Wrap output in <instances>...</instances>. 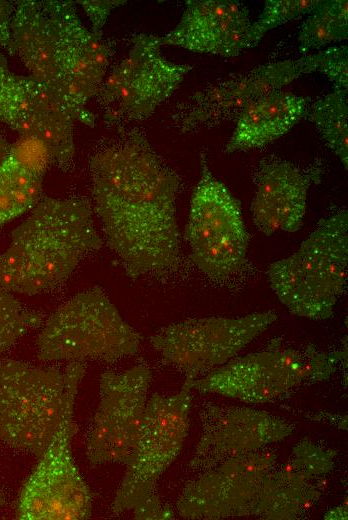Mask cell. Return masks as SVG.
I'll use <instances>...</instances> for the list:
<instances>
[{"label":"cell","mask_w":348,"mask_h":520,"mask_svg":"<svg viewBox=\"0 0 348 520\" xmlns=\"http://www.w3.org/2000/svg\"><path fill=\"white\" fill-rule=\"evenodd\" d=\"M14 54L30 76L45 85L73 114L94 127L87 108L106 77L115 42L97 35L79 17L75 2L19 0L11 20Z\"/></svg>","instance_id":"cell-2"},{"label":"cell","mask_w":348,"mask_h":520,"mask_svg":"<svg viewBox=\"0 0 348 520\" xmlns=\"http://www.w3.org/2000/svg\"><path fill=\"white\" fill-rule=\"evenodd\" d=\"M141 340L104 290L94 286L72 296L44 320L35 346L42 362L112 364L135 355Z\"/></svg>","instance_id":"cell-7"},{"label":"cell","mask_w":348,"mask_h":520,"mask_svg":"<svg viewBox=\"0 0 348 520\" xmlns=\"http://www.w3.org/2000/svg\"><path fill=\"white\" fill-rule=\"evenodd\" d=\"M11 144L7 141L0 130V164L8 157L11 151Z\"/></svg>","instance_id":"cell-29"},{"label":"cell","mask_w":348,"mask_h":520,"mask_svg":"<svg viewBox=\"0 0 348 520\" xmlns=\"http://www.w3.org/2000/svg\"><path fill=\"white\" fill-rule=\"evenodd\" d=\"M203 434L190 466L204 471L289 436L293 427L265 411L207 407L202 413Z\"/></svg>","instance_id":"cell-18"},{"label":"cell","mask_w":348,"mask_h":520,"mask_svg":"<svg viewBox=\"0 0 348 520\" xmlns=\"http://www.w3.org/2000/svg\"><path fill=\"white\" fill-rule=\"evenodd\" d=\"M275 459L274 454L258 450L204 470L184 487L177 502L179 515L187 519L256 515L263 482Z\"/></svg>","instance_id":"cell-14"},{"label":"cell","mask_w":348,"mask_h":520,"mask_svg":"<svg viewBox=\"0 0 348 520\" xmlns=\"http://www.w3.org/2000/svg\"><path fill=\"white\" fill-rule=\"evenodd\" d=\"M191 384L146 403L138 442L111 505L114 515L132 510L135 519H172L174 513L157 496L156 484L179 455L189 427Z\"/></svg>","instance_id":"cell-6"},{"label":"cell","mask_w":348,"mask_h":520,"mask_svg":"<svg viewBox=\"0 0 348 520\" xmlns=\"http://www.w3.org/2000/svg\"><path fill=\"white\" fill-rule=\"evenodd\" d=\"M318 0H267L258 19L252 23L255 46L271 29L309 14Z\"/></svg>","instance_id":"cell-26"},{"label":"cell","mask_w":348,"mask_h":520,"mask_svg":"<svg viewBox=\"0 0 348 520\" xmlns=\"http://www.w3.org/2000/svg\"><path fill=\"white\" fill-rule=\"evenodd\" d=\"M319 164L302 168L275 155L261 159L253 173L252 220L264 235L296 232L302 224L311 184L320 179Z\"/></svg>","instance_id":"cell-17"},{"label":"cell","mask_w":348,"mask_h":520,"mask_svg":"<svg viewBox=\"0 0 348 520\" xmlns=\"http://www.w3.org/2000/svg\"><path fill=\"white\" fill-rule=\"evenodd\" d=\"M348 90L334 89L309 105L306 117L327 147L348 168Z\"/></svg>","instance_id":"cell-22"},{"label":"cell","mask_w":348,"mask_h":520,"mask_svg":"<svg viewBox=\"0 0 348 520\" xmlns=\"http://www.w3.org/2000/svg\"><path fill=\"white\" fill-rule=\"evenodd\" d=\"M299 351L282 348L281 340L273 339L264 350L234 357L190 381L191 388L201 393H217L256 404L281 399L294 387L302 385L290 369Z\"/></svg>","instance_id":"cell-16"},{"label":"cell","mask_w":348,"mask_h":520,"mask_svg":"<svg viewBox=\"0 0 348 520\" xmlns=\"http://www.w3.org/2000/svg\"><path fill=\"white\" fill-rule=\"evenodd\" d=\"M76 433L74 413H71L20 490L19 519L82 520L90 517L92 494L72 456L71 443Z\"/></svg>","instance_id":"cell-13"},{"label":"cell","mask_w":348,"mask_h":520,"mask_svg":"<svg viewBox=\"0 0 348 520\" xmlns=\"http://www.w3.org/2000/svg\"><path fill=\"white\" fill-rule=\"evenodd\" d=\"M101 247L87 199L43 197L0 254V286L29 296L50 292Z\"/></svg>","instance_id":"cell-3"},{"label":"cell","mask_w":348,"mask_h":520,"mask_svg":"<svg viewBox=\"0 0 348 520\" xmlns=\"http://www.w3.org/2000/svg\"><path fill=\"white\" fill-rule=\"evenodd\" d=\"M159 36H132L127 55L104 78L95 99L109 127L150 117L180 86L192 66L168 60Z\"/></svg>","instance_id":"cell-9"},{"label":"cell","mask_w":348,"mask_h":520,"mask_svg":"<svg viewBox=\"0 0 348 520\" xmlns=\"http://www.w3.org/2000/svg\"><path fill=\"white\" fill-rule=\"evenodd\" d=\"M89 169L94 211L126 275L163 278L176 272L179 175L140 130L126 126L91 156Z\"/></svg>","instance_id":"cell-1"},{"label":"cell","mask_w":348,"mask_h":520,"mask_svg":"<svg viewBox=\"0 0 348 520\" xmlns=\"http://www.w3.org/2000/svg\"><path fill=\"white\" fill-rule=\"evenodd\" d=\"M45 316L22 304L0 286V355L13 347L30 330L39 329Z\"/></svg>","instance_id":"cell-24"},{"label":"cell","mask_w":348,"mask_h":520,"mask_svg":"<svg viewBox=\"0 0 348 520\" xmlns=\"http://www.w3.org/2000/svg\"><path fill=\"white\" fill-rule=\"evenodd\" d=\"M310 99L286 91L270 92L249 104L236 119L226 153L261 148L290 131L306 116Z\"/></svg>","instance_id":"cell-20"},{"label":"cell","mask_w":348,"mask_h":520,"mask_svg":"<svg viewBox=\"0 0 348 520\" xmlns=\"http://www.w3.org/2000/svg\"><path fill=\"white\" fill-rule=\"evenodd\" d=\"M347 37V0H318L300 26L298 51L305 55Z\"/></svg>","instance_id":"cell-23"},{"label":"cell","mask_w":348,"mask_h":520,"mask_svg":"<svg viewBox=\"0 0 348 520\" xmlns=\"http://www.w3.org/2000/svg\"><path fill=\"white\" fill-rule=\"evenodd\" d=\"M76 3L80 4L85 11L90 24L91 30L97 35L103 36V27L107 21L111 11L126 3L124 0H79Z\"/></svg>","instance_id":"cell-27"},{"label":"cell","mask_w":348,"mask_h":520,"mask_svg":"<svg viewBox=\"0 0 348 520\" xmlns=\"http://www.w3.org/2000/svg\"><path fill=\"white\" fill-rule=\"evenodd\" d=\"M247 7L236 0H188L178 24L159 36L161 45L224 57L254 47Z\"/></svg>","instance_id":"cell-19"},{"label":"cell","mask_w":348,"mask_h":520,"mask_svg":"<svg viewBox=\"0 0 348 520\" xmlns=\"http://www.w3.org/2000/svg\"><path fill=\"white\" fill-rule=\"evenodd\" d=\"M75 118L41 82L13 72L0 54V122L20 139L39 145L50 166L67 172L73 166Z\"/></svg>","instance_id":"cell-11"},{"label":"cell","mask_w":348,"mask_h":520,"mask_svg":"<svg viewBox=\"0 0 348 520\" xmlns=\"http://www.w3.org/2000/svg\"><path fill=\"white\" fill-rule=\"evenodd\" d=\"M302 74L320 72L333 84L334 89L348 90V48L332 46L315 54L297 59Z\"/></svg>","instance_id":"cell-25"},{"label":"cell","mask_w":348,"mask_h":520,"mask_svg":"<svg viewBox=\"0 0 348 520\" xmlns=\"http://www.w3.org/2000/svg\"><path fill=\"white\" fill-rule=\"evenodd\" d=\"M5 497L3 496L2 492L0 491V507H2L5 504Z\"/></svg>","instance_id":"cell-30"},{"label":"cell","mask_w":348,"mask_h":520,"mask_svg":"<svg viewBox=\"0 0 348 520\" xmlns=\"http://www.w3.org/2000/svg\"><path fill=\"white\" fill-rule=\"evenodd\" d=\"M152 374L145 364L122 372L106 371L99 380V403L86 440L91 467L128 465L143 423Z\"/></svg>","instance_id":"cell-12"},{"label":"cell","mask_w":348,"mask_h":520,"mask_svg":"<svg viewBox=\"0 0 348 520\" xmlns=\"http://www.w3.org/2000/svg\"><path fill=\"white\" fill-rule=\"evenodd\" d=\"M348 214L322 218L292 255L267 269L269 284L287 309L301 317L327 319L347 285Z\"/></svg>","instance_id":"cell-5"},{"label":"cell","mask_w":348,"mask_h":520,"mask_svg":"<svg viewBox=\"0 0 348 520\" xmlns=\"http://www.w3.org/2000/svg\"><path fill=\"white\" fill-rule=\"evenodd\" d=\"M85 363L53 366L0 357V439L39 458L65 418L74 413Z\"/></svg>","instance_id":"cell-4"},{"label":"cell","mask_w":348,"mask_h":520,"mask_svg":"<svg viewBox=\"0 0 348 520\" xmlns=\"http://www.w3.org/2000/svg\"><path fill=\"white\" fill-rule=\"evenodd\" d=\"M276 320L273 311L187 319L161 328L150 343L163 363L193 381L233 359Z\"/></svg>","instance_id":"cell-10"},{"label":"cell","mask_w":348,"mask_h":520,"mask_svg":"<svg viewBox=\"0 0 348 520\" xmlns=\"http://www.w3.org/2000/svg\"><path fill=\"white\" fill-rule=\"evenodd\" d=\"M42 179L43 175L25 167L12 154L0 164V230L39 202Z\"/></svg>","instance_id":"cell-21"},{"label":"cell","mask_w":348,"mask_h":520,"mask_svg":"<svg viewBox=\"0 0 348 520\" xmlns=\"http://www.w3.org/2000/svg\"><path fill=\"white\" fill-rule=\"evenodd\" d=\"M200 164L184 236L195 266L209 278L227 280L245 267L250 237L239 201L213 175L204 153Z\"/></svg>","instance_id":"cell-8"},{"label":"cell","mask_w":348,"mask_h":520,"mask_svg":"<svg viewBox=\"0 0 348 520\" xmlns=\"http://www.w3.org/2000/svg\"><path fill=\"white\" fill-rule=\"evenodd\" d=\"M301 75L297 59H293L260 65L210 83L175 106L172 124L183 133H195L236 121L253 101L281 90Z\"/></svg>","instance_id":"cell-15"},{"label":"cell","mask_w":348,"mask_h":520,"mask_svg":"<svg viewBox=\"0 0 348 520\" xmlns=\"http://www.w3.org/2000/svg\"><path fill=\"white\" fill-rule=\"evenodd\" d=\"M15 8V1L0 0V47L10 55L14 54L11 20Z\"/></svg>","instance_id":"cell-28"}]
</instances>
